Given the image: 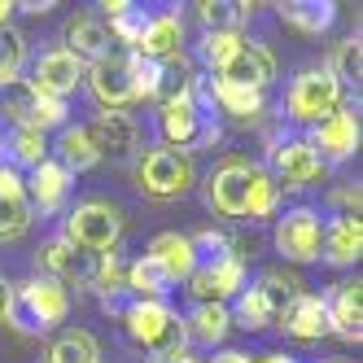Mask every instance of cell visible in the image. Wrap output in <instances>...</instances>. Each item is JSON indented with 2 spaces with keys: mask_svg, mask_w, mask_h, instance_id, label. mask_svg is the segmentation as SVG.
Returning a JSON list of instances; mask_svg holds the SVG:
<instances>
[{
  "mask_svg": "<svg viewBox=\"0 0 363 363\" xmlns=\"http://www.w3.org/2000/svg\"><path fill=\"white\" fill-rule=\"evenodd\" d=\"M206 35H241V27L250 22L254 5H245V0H201V5H193Z\"/></svg>",
  "mask_w": 363,
  "mask_h": 363,
  "instance_id": "obj_28",
  "label": "cell"
},
{
  "mask_svg": "<svg viewBox=\"0 0 363 363\" xmlns=\"http://www.w3.org/2000/svg\"><path fill=\"white\" fill-rule=\"evenodd\" d=\"M324 175V162L315 158V149H311L306 140H280L272 145V179L276 189H306L315 184V179Z\"/></svg>",
  "mask_w": 363,
  "mask_h": 363,
  "instance_id": "obj_16",
  "label": "cell"
},
{
  "mask_svg": "<svg viewBox=\"0 0 363 363\" xmlns=\"http://www.w3.org/2000/svg\"><path fill=\"white\" fill-rule=\"evenodd\" d=\"M66 315H70V289H62L57 280L31 276V280L9 284L5 324L18 328L22 337H44V333H53Z\"/></svg>",
  "mask_w": 363,
  "mask_h": 363,
  "instance_id": "obj_3",
  "label": "cell"
},
{
  "mask_svg": "<svg viewBox=\"0 0 363 363\" xmlns=\"http://www.w3.org/2000/svg\"><path fill=\"white\" fill-rule=\"evenodd\" d=\"M333 201L342 206V215H354V219H359V184H350V189H337V193H333Z\"/></svg>",
  "mask_w": 363,
  "mask_h": 363,
  "instance_id": "obj_40",
  "label": "cell"
},
{
  "mask_svg": "<svg viewBox=\"0 0 363 363\" xmlns=\"http://www.w3.org/2000/svg\"><path fill=\"white\" fill-rule=\"evenodd\" d=\"M27 84L40 92V96H53V101H66L70 92H79V84H84V66L74 62L66 48L57 44V48H44V53L31 62V70H27Z\"/></svg>",
  "mask_w": 363,
  "mask_h": 363,
  "instance_id": "obj_13",
  "label": "cell"
},
{
  "mask_svg": "<svg viewBox=\"0 0 363 363\" xmlns=\"http://www.w3.org/2000/svg\"><path fill=\"white\" fill-rule=\"evenodd\" d=\"M276 201H280L276 179L254 162L232 158L219 171L206 175V206H211L215 215H223V219H250V223L254 219H272Z\"/></svg>",
  "mask_w": 363,
  "mask_h": 363,
  "instance_id": "obj_1",
  "label": "cell"
},
{
  "mask_svg": "<svg viewBox=\"0 0 363 363\" xmlns=\"http://www.w3.org/2000/svg\"><path fill=\"white\" fill-rule=\"evenodd\" d=\"M127 53H136L145 62H171L184 53V22H179V13H149L140 40L127 48Z\"/></svg>",
  "mask_w": 363,
  "mask_h": 363,
  "instance_id": "obj_18",
  "label": "cell"
},
{
  "mask_svg": "<svg viewBox=\"0 0 363 363\" xmlns=\"http://www.w3.org/2000/svg\"><path fill=\"white\" fill-rule=\"evenodd\" d=\"M31 215L35 211L27 201V189H22V175L13 167H0V245L27 237Z\"/></svg>",
  "mask_w": 363,
  "mask_h": 363,
  "instance_id": "obj_21",
  "label": "cell"
},
{
  "mask_svg": "<svg viewBox=\"0 0 363 363\" xmlns=\"http://www.w3.org/2000/svg\"><path fill=\"white\" fill-rule=\"evenodd\" d=\"M206 88H211V106L219 114H228L232 123H241V127L258 123L267 110V101L258 88H237V84H219V79H206Z\"/></svg>",
  "mask_w": 363,
  "mask_h": 363,
  "instance_id": "obj_24",
  "label": "cell"
},
{
  "mask_svg": "<svg viewBox=\"0 0 363 363\" xmlns=\"http://www.w3.org/2000/svg\"><path fill=\"white\" fill-rule=\"evenodd\" d=\"M66 53L74 57V62H101V57H106L110 53V31H106V22H101V18H92V13H84V18H74L70 22V27H66Z\"/></svg>",
  "mask_w": 363,
  "mask_h": 363,
  "instance_id": "obj_26",
  "label": "cell"
},
{
  "mask_svg": "<svg viewBox=\"0 0 363 363\" xmlns=\"http://www.w3.org/2000/svg\"><path fill=\"white\" fill-rule=\"evenodd\" d=\"M311 149H315V158L328 167V162H346L359 153V118L354 110H333L324 123L311 127Z\"/></svg>",
  "mask_w": 363,
  "mask_h": 363,
  "instance_id": "obj_15",
  "label": "cell"
},
{
  "mask_svg": "<svg viewBox=\"0 0 363 363\" xmlns=\"http://www.w3.org/2000/svg\"><path fill=\"white\" fill-rule=\"evenodd\" d=\"M101 13H106V22H110V27H106L110 40H118L123 48H132L140 40V31H145V22H149V13L140 5H132V0H106Z\"/></svg>",
  "mask_w": 363,
  "mask_h": 363,
  "instance_id": "obj_33",
  "label": "cell"
},
{
  "mask_svg": "<svg viewBox=\"0 0 363 363\" xmlns=\"http://www.w3.org/2000/svg\"><path fill=\"white\" fill-rule=\"evenodd\" d=\"M62 237L70 245H79L88 254H114L118 241H123V211L114 201H84V206H74V211L66 215V228H62Z\"/></svg>",
  "mask_w": 363,
  "mask_h": 363,
  "instance_id": "obj_6",
  "label": "cell"
},
{
  "mask_svg": "<svg viewBox=\"0 0 363 363\" xmlns=\"http://www.w3.org/2000/svg\"><path fill=\"white\" fill-rule=\"evenodd\" d=\"M324 311H328V333L359 342L363 337V280L354 276V280L333 284V294L324 298Z\"/></svg>",
  "mask_w": 363,
  "mask_h": 363,
  "instance_id": "obj_20",
  "label": "cell"
},
{
  "mask_svg": "<svg viewBox=\"0 0 363 363\" xmlns=\"http://www.w3.org/2000/svg\"><path fill=\"white\" fill-rule=\"evenodd\" d=\"M228 328H232L228 306H219V302H197L189 315H184V342H193V346H223Z\"/></svg>",
  "mask_w": 363,
  "mask_h": 363,
  "instance_id": "obj_27",
  "label": "cell"
},
{
  "mask_svg": "<svg viewBox=\"0 0 363 363\" xmlns=\"http://www.w3.org/2000/svg\"><path fill=\"white\" fill-rule=\"evenodd\" d=\"M153 123H158L162 149L189 153V158H193V149H211V145H219V136H223L219 118L206 114L193 96H179V101H167V106H158Z\"/></svg>",
  "mask_w": 363,
  "mask_h": 363,
  "instance_id": "obj_5",
  "label": "cell"
},
{
  "mask_svg": "<svg viewBox=\"0 0 363 363\" xmlns=\"http://www.w3.org/2000/svg\"><path fill=\"white\" fill-rule=\"evenodd\" d=\"M145 254H149L153 263L167 272V280H171V284L189 280V276H193V267H197L193 241H189V237H179V232H158V237L149 241V250H145Z\"/></svg>",
  "mask_w": 363,
  "mask_h": 363,
  "instance_id": "obj_25",
  "label": "cell"
},
{
  "mask_svg": "<svg viewBox=\"0 0 363 363\" xmlns=\"http://www.w3.org/2000/svg\"><path fill=\"white\" fill-rule=\"evenodd\" d=\"M27 66V35L13 27H0V88L13 84Z\"/></svg>",
  "mask_w": 363,
  "mask_h": 363,
  "instance_id": "obj_37",
  "label": "cell"
},
{
  "mask_svg": "<svg viewBox=\"0 0 363 363\" xmlns=\"http://www.w3.org/2000/svg\"><path fill=\"white\" fill-rule=\"evenodd\" d=\"M197 179V167L189 153H175V149H145L136 158V184L149 197H184Z\"/></svg>",
  "mask_w": 363,
  "mask_h": 363,
  "instance_id": "obj_10",
  "label": "cell"
},
{
  "mask_svg": "<svg viewBox=\"0 0 363 363\" xmlns=\"http://www.w3.org/2000/svg\"><path fill=\"white\" fill-rule=\"evenodd\" d=\"M101 258L106 254H88L79 245H70L66 237H53L44 250H40V276L57 280L62 289H92L96 284V272H101Z\"/></svg>",
  "mask_w": 363,
  "mask_h": 363,
  "instance_id": "obj_11",
  "label": "cell"
},
{
  "mask_svg": "<svg viewBox=\"0 0 363 363\" xmlns=\"http://www.w3.org/2000/svg\"><path fill=\"white\" fill-rule=\"evenodd\" d=\"M276 324L298 337V342H320V337L328 333V311H324V298L320 294H294L289 302H284V311L276 315Z\"/></svg>",
  "mask_w": 363,
  "mask_h": 363,
  "instance_id": "obj_22",
  "label": "cell"
},
{
  "mask_svg": "<svg viewBox=\"0 0 363 363\" xmlns=\"http://www.w3.org/2000/svg\"><path fill=\"white\" fill-rule=\"evenodd\" d=\"M201 66L211 70L206 79L237 84V88H258L263 92L276 79V57L267 44H254L245 35H201L197 44Z\"/></svg>",
  "mask_w": 363,
  "mask_h": 363,
  "instance_id": "obj_2",
  "label": "cell"
},
{
  "mask_svg": "<svg viewBox=\"0 0 363 363\" xmlns=\"http://www.w3.org/2000/svg\"><path fill=\"white\" fill-rule=\"evenodd\" d=\"M118 320H123L127 342L153 359L184 350V315H175L167 298H132Z\"/></svg>",
  "mask_w": 363,
  "mask_h": 363,
  "instance_id": "obj_4",
  "label": "cell"
},
{
  "mask_svg": "<svg viewBox=\"0 0 363 363\" xmlns=\"http://www.w3.org/2000/svg\"><path fill=\"white\" fill-rule=\"evenodd\" d=\"M189 241H193V254H197V263H219V258L237 254L232 237H228V232H215V228L197 232V237H189ZM237 258H241V254H237Z\"/></svg>",
  "mask_w": 363,
  "mask_h": 363,
  "instance_id": "obj_39",
  "label": "cell"
},
{
  "mask_svg": "<svg viewBox=\"0 0 363 363\" xmlns=\"http://www.w3.org/2000/svg\"><path fill=\"white\" fill-rule=\"evenodd\" d=\"M280 18L302 35H324L337 22V5L333 0H289V5H280Z\"/></svg>",
  "mask_w": 363,
  "mask_h": 363,
  "instance_id": "obj_30",
  "label": "cell"
},
{
  "mask_svg": "<svg viewBox=\"0 0 363 363\" xmlns=\"http://www.w3.org/2000/svg\"><path fill=\"white\" fill-rule=\"evenodd\" d=\"M193 92V70L184 62V53L171 57V62H158V88H153V96H158V106H167V101H179Z\"/></svg>",
  "mask_w": 363,
  "mask_h": 363,
  "instance_id": "obj_36",
  "label": "cell"
},
{
  "mask_svg": "<svg viewBox=\"0 0 363 363\" xmlns=\"http://www.w3.org/2000/svg\"><path fill=\"white\" fill-rule=\"evenodd\" d=\"M298 294V284L289 276H280V272H263L254 284H245V289L237 294V302H232L228 315H237V324L245 333H263L276 324V315L284 311V302H289Z\"/></svg>",
  "mask_w": 363,
  "mask_h": 363,
  "instance_id": "obj_8",
  "label": "cell"
},
{
  "mask_svg": "<svg viewBox=\"0 0 363 363\" xmlns=\"http://www.w3.org/2000/svg\"><path fill=\"white\" fill-rule=\"evenodd\" d=\"M153 363H201L193 350H171V354H162V359H153Z\"/></svg>",
  "mask_w": 363,
  "mask_h": 363,
  "instance_id": "obj_41",
  "label": "cell"
},
{
  "mask_svg": "<svg viewBox=\"0 0 363 363\" xmlns=\"http://www.w3.org/2000/svg\"><path fill=\"white\" fill-rule=\"evenodd\" d=\"M88 88L101 101V110H118L127 114V106L140 101V74H136V57L127 48H110L101 62H92L88 70Z\"/></svg>",
  "mask_w": 363,
  "mask_h": 363,
  "instance_id": "obj_9",
  "label": "cell"
},
{
  "mask_svg": "<svg viewBox=\"0 0 363 363\" xmlns=\"http://www.w3.org/2000/svg\"><path fill=\"white\" fill-rule=\"evenodd\" d=\"M363 254V219L354 215H337L333 223H324L320 237V258L328 267H354Z\"/></svg>",
  "mask_w": 363,
  "mask_h": 363,
  "instance_id": "obj_23",
  "label": "cell"
},
{
  "mask_svg": "<svg viewBox=\"0 0 363 363\" xmlns=\"http://www.w3.org/2000/svg\"><path fill=\"white\" fill-rule=\"evenodd\" d=\"M250 363H298L289 354H250Z\"/></svg>",
  "mask_w": 363,
  "mask_h": 363,
  "instance_id": "obj_43",
  "label": "cell"
},
{
  "mask_svg": "<svg viewBox=\"0 0 363 363\" xmlns=\"http://www.w3.org/2000/svg\"><path fill=\"white\" fill-rule=\"evenodd\" d=\"M35 106H40V92H35L27 79H13V84L0 88V110H5V118H9L13 127H31Z\"/></svg>",
  "mask_w": 363,
  "mask_h": 363,
  "instance_id": "obj_35",
  "label": "cell"
},
{
  "mask_svg": "<svg viewBox=\"0 0 363 363\" xmlns=\"http://www.w3.org/2000/svg\"><path fill=\"white\" fill-rule=\"evenodd\" d=\"M127 294H132V298H167L171 280H167V272L153 263L149 254H140L136 263H127Z\"/></svg>",
  "mask_w": 363,
  "mask_h": 363,
  "instance_id": "obj_34",
  "label": "cell"
},
{
  "mask_svg": "<svg viewBox=\"0 0 363 363\" xmlns=\"http://www.w3.org/2000/svg\"><path fill=\"white\" fill-rule=\"evenodd\" d=\"M320 237H324V223L320 211L311 206H294L276 219V254H284V263H315L320 258Z\"/></svg>",
  "mask_w": 363,
  "mask_h": 363,
  "instance_id": "obj_12",
  "label": "cell"
},
{
  "mask_svg": "<svg viewBox=\"0 0 363 363\" xmlns=\"http://www.w3.org/2000/svg\"><path fill=\"white\" fill-rule=\"evenodd\" d=\"M9 18H13V0H0V27H9Z\"/></svg>",
  "mask_w": 363,
  "mask_h": 363,
  "instance_id": "obj_44",
  "label": "cell"
},
{
  "mask_svg": "<svg viewBox=\"0 0 363 363\" xmlns=\"http://www.w3.org/2000/svg\"><path fill=\"white\" fill-rule=\"evenodd\" d=\"M342 84L333 79L328 66H311V70H298L289 92H284V114L294 123H324L333 110H342Z\"/></svg>",
  "mask_w": 363,
  "mask_h": 363,
  "instance_id": "obj_7",
  "label": "cell"
},
{
  "mask_svg": "<svg viewBox=\"0 0 363 363\" xmlns=\"http://www.w3.org/2000/svg\"><path fill=\"white\" fill-rule=\"evenodd\" d=\"M184 284H189V294L197 302H219L223 306L228 298H237L245 289V258L228 254V258H219V263H197Z\"/></svg>",
  "mask_w": 363,
  "mask_h": 363,
  "instance_id": "obj_14",
  "label": "cell"
},
{
  "mask_svg": "<svg viewBox=\"0 0 363 363\" xmlns=\"http://www.w3.org/2000/svg\"><path fill=\"white\" fill-rule=\"evenodd\" d=\"M57 158L53 162H62L70 175L74 171H92L101 158H96V149H92V140H88V132H84V123H66L62 132H57Z\"/></svg>",
  "mask_w": 363,
  "mask_h": 363,
  "instance_id": "obj_31",
  "label": "cell"
},
{
  "mask_svg": "<svg viewBox=\"0 0 363 363\" xmlns=\"http://www.w3.org/2000/svg\"><path fill=\"white\" fill-rule=\"evenodd\" d=\"M5 298H9V284L0 280V320H5Z\"/></svg>",
  "mask_w": 363,
  "mask_h": 363,
  "instance_id": "obj_45",
  "label": "cell"
},
{
  "mask_svg": "<svg viewBox=\"0 0 363 363\" xmlns=\"http://www.w3.org/2000/svg\"><path fill=\"white\" fill-rule=\"evenodd\" d=\"M84 132L96 149V158H127L136 149V136L140 127L132 114H118V110H101L92 123H84Z\"/></svg>",
  "mask_w": 363,
  "mask_h": 363,
  "instance_id": "obj_17",
  "label": "cell"
},
{
  "mask_svg": "<svg viewBox=\"0 0 363 363\" xmlns=\"http://www.w3.org/2000/svg\"><path fill=\"white\" fill-rule=\"evenodd\" d=\"M44 363H101V346L88 328H66L48 342Z\"/></svg>",
  "mask_w": 363,
  "mask_h": 363,
  "instance_id": "obj_32",
  "label": "cell"
},
{
  "mask_svg": "<svg viewBox=\"0 0 363 363\" xmlns=\"http://www.w3.org/2000/svg\"><path fill=\"white\" fill-rule=\"evenodd\" d=\"M0 167H5V149H0Z\"/></svg>",
  "mask_w": 363,
  "mask_h": 363,
  "instance_id": "obj_46",
  "label": "cell"
},
{
  "mask_svg": "<svg viewBox=\"0 0 363 363\" xmlns=\"http://www.w3.org/2000/svg\"><path fill=\"white\" fill-rule=\"evenodd\" d=\"M5 158L22 171H35L40 162H48V136L35 132V127H9V136L0 140Z\"/></svg>",
  "mask_w": 363,
  "mask_h": 363,
  "instance_id": "obj_29",
  "label": "cell"
},
{
  "mask_svg": "<svg viewBox=\"0 0 363 363\" xmlns=\"http://www.w3.org/2000/svg\"><path fill=\"white\" fill-rule=\"evenodd\" d=\"M22 189H27V201H31V211H40V215H57L62 206H66V197H70V189H74V175L62 167V162H40L27 179H22Z\"/></svg>",
  "mask_w": 363,
  "mask_h": 363,
  "instance_id": "obj_19",
  "label": "cell"
},
{
  "mask_svg": "<svg viewBox=\"0 0 363 363\" xmlns=\"http://www.w3.org/2000/svg\"><path fill=\"white\" fill-rule=\"evenodd\" d=\"M215 363H250V354L245 350H223V354H215Z\"/></svg>",
  "mask_w": 363,
  "mask_h": 363,
  "instance_id": "obj_42",
  "label": "cell"
},
{
  "mask_svg": "<svg viewBox=\"0 0 363 363\" xmlns=\"http://www.w3.org/2000/svg\"><path fill=\"white\" fill-rule=\"evenodd\" d=\"M328 70H333V79L337 84H359V74H363V44L350 35V40H342L337 44V53H333V62H328Z\"/></svg>",
  "mask_w": 363,
  "mask_h": 363,
  "instance_id": "obj_38",
  "label": "cell"
}]
</instances>
